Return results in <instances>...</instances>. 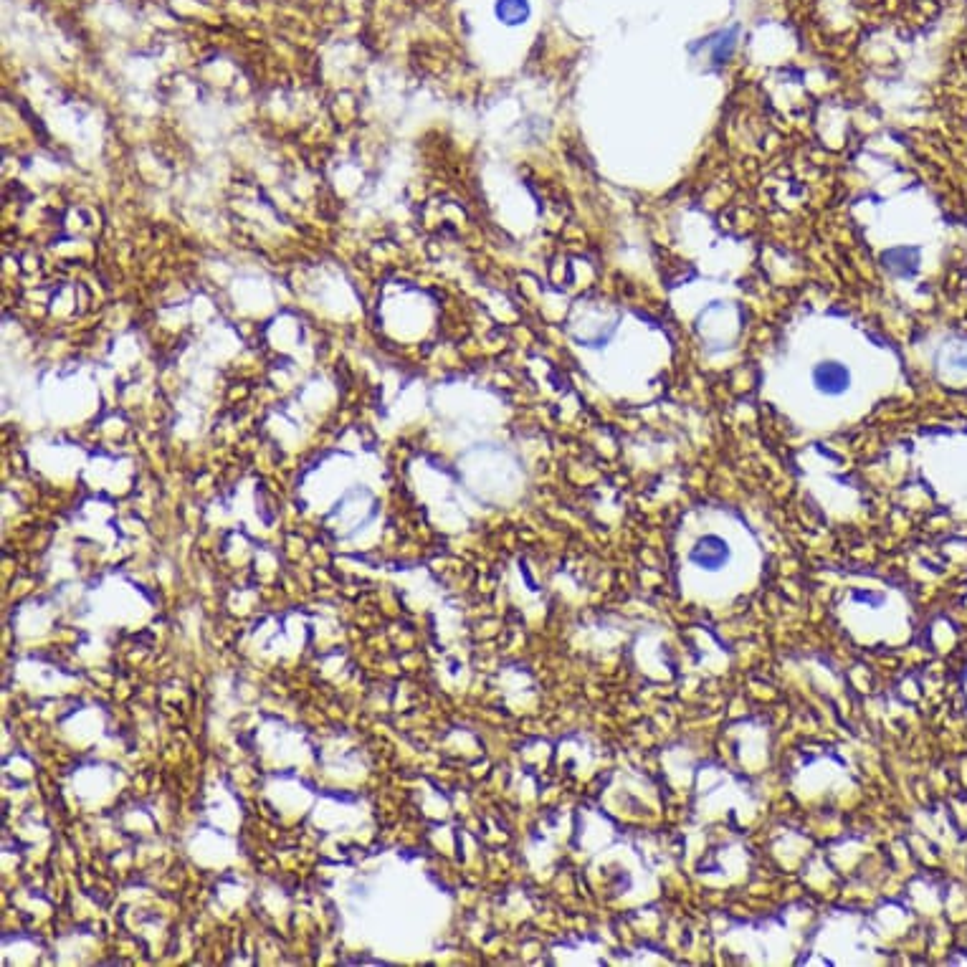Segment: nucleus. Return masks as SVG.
I'll return each mask as SVG.
<instances>
[{
  "label": "nucleus",
  "mask_w": 967,
  "mask_h": 967,
  "mask_svg": "<svg viewBox=\"0 0 967 967\" xmlns=\"http://www.w3.org/2000/svg\"><path fill=\"white\" fill-rule=\"evenodd\" d=\"M494 16L504 23V26H522L530 21L532 6L530 0H497L494 3Z\"/></svg>",
  "instance_id": "7ed1b4c3"
},
{
  "label": "nucleus",
  "mask_w": 967,
  "mask_h": 967,
  "mask_svg": "<svg viewBox=\"0 0 967 967\" xmlns=\"http://www.w3.org/2000/svg\"><path fill=\"white\" fill-rule=\"evenodd\" d=\"M811 380L826 398H841L851 388V370L838 360H823L811 370Z\"/></svg>",
  "instance_id": "f03ea898"
},
{
  "label": "nucleus",
  "mask_w": 967,
  "mask_h": 967,
  "mask_svg": "<svg viewBox=\"0 0 967 967\" xmlns=\"http://www.w3.org/2000/svg\"><path fill=\"white\" fill-rule=\"evenodd\" d=\"M732 550L730 545L722 540L719 535H704L697 545L689 550V562L694 568L704 570V573H717V570H724V565L730 562Z\"/></svg>",
  "instance_id": "f257e3e1"
}]
</instances>
